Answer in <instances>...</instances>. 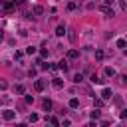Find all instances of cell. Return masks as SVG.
Listing matches in <instances>:
<instances>
[{
	"mask_svg": "<svg viewBox=\"0 0 127 127\" xmlns=\"http://www.w3.org/2000/svg\"><path fill=\"white\" fill-rule=\"evenodd\" d=\"M2 117H4V121H12V119H16V111L6 109V111H2Z\"/></svg>",
	"mask_w": 127,
	"mask_h": 127,
	"instance_id": "cell-1",
	"label": "cell"
},
{
	"mask_svg": "<svg viewBox=\"0 0 127 127\" xmlns=\"http://www.w3.org/2000/svg\"><path fill=\"white\" fill-rule=\"evenodd\" d=\"M99 10H101V12H103V14H107V16H109V18H111V16H113V8H111V6H107V4H103V6H101V8H99Z\"/></svg>",
	"mask_w": 127,
	"mask_h": 127,
	"instance_id": "cell-2",
	"label": "cell"
},
{
	"mask_svg": "<svg viewBox=\"0 0 127 127\" xmlns=\"http://www.w3.org/2000/svg\"><path fill=\"white\" fill-rule=\"evenodd\" d=\"M34 87H36V91H44V87H46V83H44L42 79H36V83H34Z\"/></svg>",
	"mask_w": 127,
	"mask_h": 127,
	"instance_id": "cell-3",
	"label": "cell"
},
{
	"mask_svg": "<svg viewBox=\"0 0 127 127\" xmlns=\"http://www.w3.org/2000/svg\"><path fill=\"white\" fill-rule=\"evenodd\" d=\"M64 34H65V26L62 24V26H58V28H56V36H58V38H62Z\"/></svg>",
	"mask_w": 127,
	"mask_h": 127,
	"instance_id": "cell-4",
	"label": "cell"
},
{
	"mask_svg": "<svg viewBox=\"0 0 127 127\" xmlns=\"http://www.w3.org/2000/svg\"><path fill=\"white\" fill-rule=\"evenodd\" d=\"M14 91H16V93H18V95H24V93H26V87H24V85H22V83H18V85H16V87H14Z\"/></svg>",
	"mask_w": 127,
	"mask_h": 127,
	"instance_id": "cell-5",
	"label": "cell"
},
{
	"mask_svg": "<svg viewBox=\"0 0 127 127\" xmlns=\"http://www.w3.org/2000/svg\"><path fill=\"white\" fill-rule=\"evenodd\" d=\"M111 95H113V93H111V89H109V87H103V91H101V97H103V99H109Z\"/></svg>",
	"mask_w": 127,
	"mask_h": 127,
	"instance_id": "cell-6",
	"label": "cell"
},
{
	"mask_svg": "<svg viewBox=\"0 0 127 127\" xmlns=\"http://www.w3.org/2000/svg\"><path fill=\"white\" fill-rule=\"evenodd\" d=\"M67 58H69V60H75V58H79V52H77V50H69V52H67Z\"/></svg>",
	"mask_w": 127,
	"mask_h": 127,
	"instance_id": "cell-7",
	"label": "cell"
},
{
	"mask_svg": "<svg viewBox=\"0 0 127 127\" xmlns=\"http://www.w3.org/2000/svg\"><path fill=\"white\" fill-rule=\"evenodd\" d=\"M52 83H54V87H58V89H62V87H64V81H62L60 77H54V81H52Z\"/></svg>",
	"mask_w": 127,
	"mask_h": 127,
	"instance_id": "cell-8",
	"label": "cell"
},
{
	"mask_svg": "<svg viewBox=\"0 0 127 127\" xmlns=\"http://www.w3.org/2000/svg\"><path fill=\"white\" fill-rule=\"evenodd\" d=\"M69 107H71V109H77V107H79V99L71 97V99H69Z\"/></svg>",
	"mask_w": 127,
	"mask_h": 127,
	"instance_id": "cell-9",
	"label": "cell"
},
{
	"mask_svg": "<svg viewBox=\"0 0 127 127\" xmlns=\"http://www.w3.org/2000/svg\"><path fill=\"white\" fill-rule=\"evenodd\" d=\"M89 115H91V119H99V117H101V111H99V107H95V109H93Z\"/></svg>",
	"mask_w": 127,
	"mask_h": 127,
	"instance_id": "cell-10",
	"label": "cell"
},
{
	"mask_svg": "<svg viewBox=\"0 0 127 127\" xmlns=\"http://www.w3.org/2000/svg\"><path fill=\"white\" fill-rule=\"evenodd\" d=\"M42 107H44L46 111H50V109H52V101H50V99H44V101H42Z\"/></svg>",
	"mask_w": 127,
	"mask_h": 127,
	"instance_id": "cell-11",
	"label": "cell"
},
{
	"mask_svg": "<svg viewBox=\"0 0 127 127\" xmlns=\"http://www.w3.org/2000/svg\"><path fill=\"white\" fill-rule=\"evenodd\" d=\"M4 8H6V12H12V10H14V0H12V2H6Z\"/></svg>",
	"mask_w": 127,
	"mask_h": 127,
	"instance_id": "cell-12",
	"label": "cell"
},
{
	"mask_svg": "<svg viewBox=\"0 0 127 127\" xmlns=\"http://www.w3.org/2000/svg\"><path fill=\"white\" fill-rule=\"evenodd\" d=\"M34 14H36V16H42V14H44V8H42V6H34Z\"/></svg>",
	"mask_w": 127,
	"mask_h": 127,
	"instance_id": "cell-13",
	"label": "cell"
},
{
	"mask_svg": "<svg viewBox=\"0 0 127 127\" xmlns=\"http://www.w3.org/2000/svg\"><path fill=\"white\" fill-rule=\"evenodd\" d=\"M105 75H107V77H113V75H115V69H113V67H105Z\"/></svg>",
	"mask_w": 127,
	"mask_h": 127,
	"instance_id": "cell-14",
	"label": "cell"
},
{
	"mask_svg": "<svg viewBox=\"0 0 127 127\" xmlns=\"http://www.w3.org/2000/svg\"><path fill=\"white\" fill-rule=\"evenodd\" d=\"M38 119H40V115H38V113H30V117H28V121H32V123H36Z\"/></svg>",
	"mask_w": 127,
	"mask_h": 127,
	"instance_id": "cell-15",
	"label": "cell"
},
{
	"mask_svg": "<svg viewBox=\"0 0 127 127\" xmlns=\"http://www.w3.org/2000/svg\"><path fill=\"white\" fill-rule=\"evenodd\" d=\"M125 46H127V40H117V48L125 50Z\"/></svg>",
	"mask_w": 127,
	"mask_h": 127,
	"instance_id": "cell-16",
	"label": "cell"
},
{
	"mask_svg": "<svg viewBox=\"0 0 127 127\" xmlns=\"http://www.w3.org/2000/svg\"><path fill=\"white\" fill-rule=\"evenodd\" d=\"M58 65H60V69H64V71H67V62H65V60H62V62H60Z\"/></svg>",
	"mask_w": 127,
	"mask_h": 127,
	"instance_id": "cell-17",
	"label": "cell"
},
{
	"mask_svg": "<svg viewBox=\"0 0 127 127\" xmlns=\"http://www.w3.org/2000/svg\"><path fill=\"white\" fill-rule=\"evenodd\" d=\"M73 81H75V83L83 81V75H81V73H75V75H73Z\"/></svg>",
	"mask_w": 127,
	"mask_h": 127,
	"instance_id": "cell-18",
	"label": "cell"
},
{
	"mask_svg": "<svg viewBox=\"0 0 127 127\" xmlns=\"http://www.w3.org/2000/svg\"><path fill=\"white\" fill-rule=\"evenodd\" d=\"M119 6H121L123 12H127V2H125V0H119Z\"/></svg>",
	"mask_w": 127,
	"mask_h": 127,
	"instance_id": "cell-19",
	"label": "cell"
},
{
	"mask_svg": "<svg viewBox=\"0 0 127 127\" xmlns=\"http://www.w3.org/2000/svg\"><path fill=\"white\" fill-rule=\"evenodd\" d=\"M26 54H30V56H32V54H36V48H34V46H30V48H26Z\"/></svg>",
	"mask_w": 127,
	"mask_h": 127,
	"instance_id": "cell-20",
	"label": "cell"
},
{
	"mask_svg": "<svg viewBox=\"0 0 127 127\" xmlns=\"http://www.w3.org/2000/svg\"><path fill=\"white\" fill-rule=\"evenodd\" d=\"M24 101H26V103H32V101H34V95H24Z\"/></svg>",
	"mask_w": 127,
	"mask_h": 127,
	"instance_id": "cell-21",
	"label": "cell"
},
{
	"mask_svg": "<svg viewBox=\"0 0 127 127\" xmlns=\"http://www.w3.org/2000/svg\"><path fill=\"white\" fill-rule=\"evenodd\" d=\"M48 121H50V123H52V125H60V121H58V117H50V119H48Z\"/></svg>",
	"mask_w": 127,
	"mask_h": 127,
	"instance_id": "cell-22",
	"label": "cell"
},
{
	"mask_svg": "<svg viewBox=\"0 0 127 127\" xmlns=\"http://www.w3.org/2000/svg\"><path fill=\"white\" fill-rule=\"evenodd\" d=\"M75 8H77L75 2H69V4H67V10H75Z\"/></svg>",
	"mask_w": 127,
	"mask_h": 127,
	"instance_id": "cell-23",
	"label": "cell"
},
{
	"mask_svg": "<svg viewBox=\"0 0 127 127\" xmlns=\"http://www.w3.org/2000/svg\"><path fill=\"white\" fill-rule=\"evenodd\" d=\"M95 58L101 60V58H103V52H101V50H95Z\"/></svg>",
	"mask_w": 127,
	"mask_h": 127,
	"instance_id": "cell-24",
	"label": "cell"
},
{
	"mask_svg": "<svg viewBox=\"0 0 127 127\" xmlns=\"http://www.w3.org/2000/svg\"><path fill=\"white\" fill-rule=\"evenodd\" d=\"M101 105H103V97L101 99H95V107H101Z\"/></svg>",
	"mask_w": 127,
	"mask_h": 127,
	"instance_id": "cell-25",
	"label": "cell"
},
{
	"mask_svg": "<svg viewBox=\"0 0 127 127\" xmlns=\"http://www.w3.org/2000/svg\"><path fill=\"white\" fill-rule=\"evenodd\" d=\"M6 87H8V83H6L4 79H0V89H6Z\"/></svg>",
	"mask_w": 127,
	"mask_h": 127,
	"instance_id": "cell-26",
	"label": "cell"
},
{
	"mask_svg": "<svg viewBox=\"0 0 127 127\" xmlns=\"http://www.w3.org/2000/svg\"><path fill=\"white\" fill-rule=\"evenodd\" d=\"M40 56L42 58H48V50H40Z\"/></svg>",
	"mask_w": 127,
	"mask_h": 127,
	"instance_id": "cell-27",
	"label": "cell"
},
{
	"mask_svg": "<svg viewBox=\"0 0 127 127\" xmlns=\"http://www.w3.org/2000/svg\"><path fill=\"white\" fill-rule=\"evenodd\" d=\"M119 117H121V119H127V109H125V111H121V115H119Z\"/></svg>",
	"mask_w": 127,
	"mask_h": 127,
	"instance_id": "cell-28",
	"label": "cell"
},
{
	"mask_svg": "<svg viewBox=\"0 0 127 127\" xmlns=\"http://www.w3.org/2000/svg\"><path fill=\"white\" fill-rule=\"evenodd\" d=\"M103 2H105V4H107V6H111V4H113V2H115V0H103Z\"/></svg>",
	"mask_w": 127,
	"mask_h": 127,
	"instance_id": "cell-29",
	"label": "cell"
},
{
	"mask_svg": "<svg viewBox=\"0 0 127 127\" xmlns=\"http://www.w3.org/2000/svg\"><path fill=\"white\" fill-rule=\"evenodd\" d=\"M121 81H123V83H127V75H121Z\"/></svg>",
	"mask_w": 127,
	"mask_h": 127,
	"instance_id": "cell-30",
	"label": "cell"
},
{
	"mask_svg": "<svg viewBox=\"0 0 127 127\" xmlns=\"http://www.w3.org/2000/svg\"><path fill=\"white\" fill-rule=\"evenodd\" d=\"M2 40H4V32L0 30V42H2Z\"/></svg>",
	"mask_w": 127,
	"mask_h": 127,
	"instance_id": "cell-31",
	"label": "cell"
},
{
	"mask_svg": "<svg viewBox=\"0 0 127 127\" xmlns=\"http://www.w3.org/2000/svg\"><path fill=\"white\" fill-rule=\"evenodd\" d=\"M22 2H24V0H14V4H22Z\"/></svg>",
	"mask_w": 127,
	"mask_h": 127,
	"instance_id": "cell-32",
	"label": "cell"
}]
</instances>
